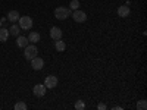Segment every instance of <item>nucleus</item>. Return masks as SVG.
<instances>
[{
  "label": "nucleus",
  "mask_w": 147,
  "mask_h": 110,
  "mask_svg": "<svg viewBox=\"0 0 147 110\" xmlns=\"http://www.w3.org/2000/svg\"><path fill=\"white\" fill-rule=\"evenodd\" d=\"M69 15H71V10H69L68 7L59 6V7H56V9H55V16H56V19H59V21L66 19Z\"/></svg>",
  "instance_id": "nucleus-1"
},
{
  "label": "nucleus",
  "mask_w": 147,
  "mask_h": 110,
  "mask_svg": "<svg viewBox=\"0 0 147 110\" xmlns=\"http://www.w3.org/2000/svg\"><path fill=\"white\" fill-rule=\"evenodd\" d=\"M18 22H19V23H18L19 28L24 30V31H28V30L32 28V19H31L30 16H19Z\"/></svg>",
  "instance_id": "nucleus-2"
},
{
  "label": "nucleus",
  "mask_w": 147,
  "mask_h": 110,
  "mask_svg": "<svg viewBox=\"0 0 147 110\" xmlns=\"http://www.w3.org/2000/svg\"><path fill=\"white\" fill-rule=\"evenodd\" d=\"M37 54H38V48L35 47V44H28L27 47H25V52H24V56H25L28 60H31V59H34Z\"/></svg>",
  "instance_id": "nucleus-3"
},
{
  "label": "nucleus",
  "mask_w": 147,
  "mask_h": 110,
  "mask_svg": "<svg viewBox=\"0 0 147 110\" xmlns=\"http://www.w3.org/2000/svg\"><path fill=\"white\" fill-rule=\"evenodd\" d=\"M72 18H74L75 22H85V19H87V13L82 12V10H80V9H77V10L72 12Z\"/></svg>",
  "instance_id": "nucleus-4"
},
{
  "label": "nucleus",
  "mask_w": 147,
  "mask_h": 110,
  "mask_svg": "<svg viewBox=\"0 0 147 110\" xmlns=\"http://www.w3.org/2000/svg\"><path fill=\"white\" fill-rule=\"evenodd\" d=\"M44 85H46V88L49 90H52V88H56L57 87V78L55 75H49L44 81Z\"/></svg>",
  "instance_id": "nucleus-5"
},
{
  "label": "nucleus",
  "mask_w": 147,
  "mask_h": 110,
  "mask_svg": "<svg viewBox=\"0 0 147 110\" xmlns=\"http://www.w3.org/2000/svg\"><path fill=\"white\" fill-rule=\"evenodd\" d=\"M46 91H47V88H46L44 84H37L35 87L32 88V93H34L35 97H44Z\"/></svg>",
  "instance_id": "nucleus-6"
},
{
  "label": "nucleus",
  "mask_w": 147,
  "mask_h": 110,
  "mask_svg": "<svg viewBox=\"0 0 147 110\" xmlns=\"http://www.w3.org/2000/svg\"><path fill=\"white\" fill-rule=\"evenodd\" d=\"M31 66H32L34 70H40L44 66V60L41 57H38V56H35L34 59H31Z\"/></svg>",
  "instance_id": "nucleus-7"
},
{
  "label": "nucleus",
  "mask_w": 147,
  "mask_h": 110,
  "mask_svg": "<svg viewBox=\"0 0 147 110\" xmlns=\"http://www.w3.org/2000/svg\"><path fill=\"white\" fill-rule=\"evenodd\" d=\"M129 13H131V10H129L128 5H122V6L118 7V15L121 18H127V16H129Z\"/></svg>",
  "instance_id": "nucleus-8"
},
{
  "label": "nucleus",
  "mask_w": 147,
  "mask_h": 110,
  "mask_svg": "<svg viewBox=\"0 0 147 110\" xmlns=\"http://www.w3.org/2000/svg\"><path fill=\"white\" fill-rule=\"evenodd\" d=\"M50 37H52V40H60L62 38V30L57 28V27H52L50 28Z\"/></svg>",
  "instance_id": "nucleus-9"
},
{
  "label": "nucleus",
  "mask_w": 147,
  "mask_h": 110,
  "mask_svg": "<svg viewBox=\"0 0 147 110\" xmlns=\"http://www.w3.org/2000/svg\"><path fill=\"white\" fill-rule=\"evenodd\" d=\"M19 13H18V10H10L9 13H7V21H10L12 23H15V22H18V19H19Z\"/></svg>",
  "instance_id": "nucleus-10"
},
{
  "label": "nucleus",
  "mask_w": 147,
  "mask_h": 110,
  "mask_svg": "<svg viewBox=\"0 0 147 110\" xmlns=\"http://www.w3.org/2000/svg\"><path fill=\"white\" fill-rule=\"evenodd\" d=\"M16 44H18V47H22V48H25L28 44H30V41H28V38H27V37H16Z\"/></svg>",
  "instance_id": "nucleus-11"
},
{
  "label": "nucleus",
  "mask_w": 147,
  "mask_h": 110,
  "mask_svg": "<svg viewBox=\"0 0 147 110\" xmlns=\"http://www.w3.org/2000/svg\"><path fill=\"white\" fill-rule=\"evenodd\" d=\"M27 38H28V41H30V43L35 44V43H38V41H40V38H41V37H40V34H38V32L32 31V32H30V35L27 37Z\"/></svg>",
  "instance_id": "nucleus-12"
},
{
  "label": "nucleus",
  "mask_w": 147,
  "mask_h": 110,
  "mask_svg": "<svg viewBox=\"0 0 147 110\" xmlns=\"http://www.w3.org/2000/svg\"><path fill=\"white\" fill-rule=\"evenodd\" d=\"M19 32H21L19 25H16V23H12L10 28H9V34H10V35H13V37H18V35H19Z\"/></svg>",
  "instance_id": "nucleus-13"
},
{
  "label": "nucleus",
  "mask_w": 147,
  "mask_h": 110,
  "mask_svg": "<svg viewBox=\"0 0 147 110\" xmlns=\"http://www.w3.org/2000/svg\"><path fill=\"white\" fill-rule=\"evenodd\" d=\"M55 47H56V50H57V52H65L66 43H65L63 40H56V41H55Z\"/></svg>",
  "instance_id": "nucleus-14"
},
{
  "label": "nucleus",
  "mask_w": 147,
  "mask_h": 110,
  "mask_svg": "<svg viewBox=\"0 0 147 110\" xmlns=\"http://www.w3.org/2000/svg\"><path fill=\"white\" fill-rule=\"evenodd\" d=\"M7 38H9V30H6V28H0V41L5 43Z\"/></svg>",
  "instance_id": "nucleus-15"
},
{
  "label": "nucleus",
  "mask_w": 147,
  "mask_h": 110,
  "mask_svg": "<svg viewBox=\"0 0 147 110\" xmlns=\"http://www.w3.org/2000/svg\"><path fill=\"white\" fill-rule=\"evenodd\" d=\"M137 109H138V110H146V109H147V101H146V100H140V101L137 103Z\"/></svg>",
  "instance_id": "nucleus-16"
},
{
  "label": "nucleus",
  "mask_w": 147,
  "mask_h": 110,
  "mask_svg": "<svg viewBox=\"0 0 147 110\" xmlns=\"http://www.w3.org/2000/svg\"><path fill=\"white\" fill-rule=\"evenodd\" d=\"M15 110H27V104L22 103V101H19V103L15 104Z\"/></svg>",
  "instance_id": "nucleus-17"
},
{
  "label": "nucleus",
  "mask_w": 147,
  "mask_h": 110,
  "mask_svg": "<svg viewBox=\"0 0 147 110\" xmlns=\"http://www.w3.org/2000/svg\"><path fill=\"white\" fill-rule=\"evenodd\" d=\"M69 6H71V9L77 10V9H80V2H78V0H72V2L69 3Z\"/></svg>",
  "instance_id": "nucleus-18"
},
{
  "label": "nucleus",
  "mask_w": 147,
  "mask_h": 110,
  "mask_svg": "<svg viewBox=\"0 0 147 110\" xmlns=\"http://www.w3.org/2000/svg\"><path fill=\"white\" fill-rule=\"evenodd\" d=\"M75 109H77V110H84V109H85L84 101H81V100H80V101H77V103H75Z\"/></svg>",
  "instance_id": "nucleus-19"
},
{
  "label": "nucleus",
  "mask_w": 147,
  "mask_h": 110,
  "mask_svg": "<svg viewBox=\"0 0 147 110\" xmlns=\"http://www.w3.org/2000/svg\"><path fill=\"white\" fill-rule=\"evenodd\" d=\"M97 109H99V110H106V104H105V103H99Z\"/></svg>",
  "instance_id": "nucleus-20"
},
{
  "label": "nucleus",
  "mask_w": 147,
  "mask_h": 110,
  "mask_svg": "<svg viewBox=\"0 0 147 110\" xmlns=\"http://www.w3.org/2000/svg\"><path fill=\"white\" fill-rule=\"evenodd\" d=\"M113 110H122V107L121 106H116V107H113Z\"/></svg>",
  "instance_id": "nucleus-21"
},
{
  "label": "nucleus",
  "mask_w": 147,
  "mask_h": 110,
  "mask_svg": "<svg viewBox=\"0 0 147 110\" xmlns=\"http://www.w3.org/2000/svg\"><path fill=\"white\" fill-rule=\"evenodd\" d=\"M2 25H3V23H2V21H0V28H2Z\"/></svg>",
  "instance_id": "nucleus-22"
}]
</instances>
